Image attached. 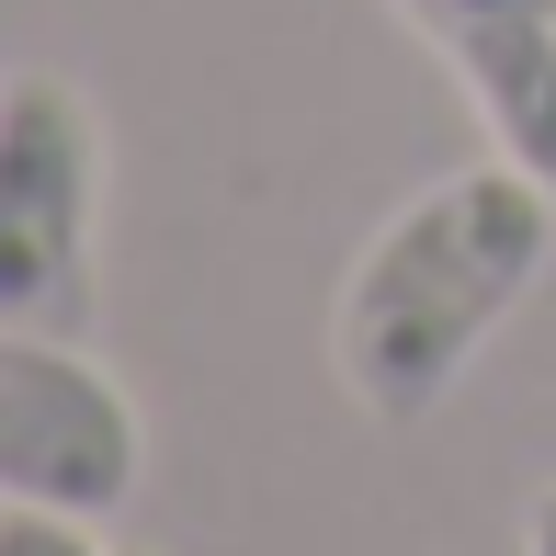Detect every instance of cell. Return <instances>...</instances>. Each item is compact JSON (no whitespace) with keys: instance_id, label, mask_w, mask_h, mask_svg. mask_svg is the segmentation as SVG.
I'll use <instances>...</instances> for the list:
<instances>
[{"instance_id":"cell-1","label":"cell","mask_w":556,"mask_h":556,"mask_svg":"<svg viewBox=\"0 0 556 556\" xmlns=\"http://www.w3.org/2000/svg\"><path fill=\"white\" fill-rule=\"evenodd\" d=\"M545 262H556V193L522 160L443 170L341 273V307H330L341 387L375 420H432L489 352V330L545 285Z\"/></svg>"},{"instance_id":"cell-3","label":"cell","mask_w":556,"mask_h":556,"mask_svg":"<svg viewBox=\"0 0 556 556\" xmlns=\"http://www.w3.org/2000/svg\"><path fill=\"white\" fill-rule=\"evenodd\" d=\"M148 477L137 397L58 330H0V500L114 522Z\"/></svg>"},{"instance_id":"cell-6","label":"cell","mask_w":556,"mask_h":556,"mask_svg":"<svg viewBox=\"0 0 556 556\" xmlns=\"http://www.w3.org/2000/svg\"><path fill=\"white\" fill-rule=\"evenodd\" d=\"M522 556H556V489L534 500V522H522Z\"/></svg>"},{"instance_id":"cell-2","label":"cell","mask_w":556,"mask_h":556,"mask_svg":"<svg viewBox=\"0 0 556 556\" xmlns=\"http://www.w3.org/2000/svg\"><path fill=\"white\" fill-rule=\"evenodd\" d=\"M103 125L68 80H0V330H91Z\"/></svg>"},{"instance_id":"cell-4","label":"cell","mask_w":556,"mask_h":556,"mask_svg":"<svg viewBox=\"0 0 556 556\" xmlns=\"http://www.w3.org/2000/svg\"><path fill=\"white\" fill-rule=\"evenodd\" d=\"M397 12L466 80L489 148L556 193V0H397Z\"/></svg>"},{"instance_id":"cell-5","label":"cell","mask_w":556,"mask_h":556,"mask_svg":"<svg viewBox=\"0 0 556 556\" xmlns=\"http://www.w3.org/2000/svg\"><path fill=\"white\" fill-rule=\"evenodd\" d=\"M0 556H125L103 522H80V511H35V500H12L0 511Z\"/></svg>"}]
</instances>
